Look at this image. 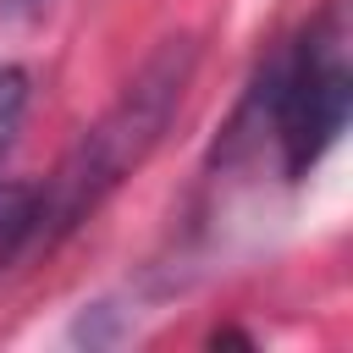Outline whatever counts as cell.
<instances>
[{
	"instance_id": "1",
	"label": "cell",
	"mask_w": 353,
	"mask_h": 353,
	"mask_svg": "<svg viewBox=\"0 0 353 353\" xmlns=\"http://www.w3.org/2000/svg\"><path fill=\"white\" fill-rule=\"evenodd\" d=\"M193 77V39H165L143 72L127 83V94L72 143V154L61 160V171L50 176V188H39V221H33V243H55L61 232H72L77 221H88L160 143V132L171 127L182 94Z\"/></svg>"
},
{
	"instance_id": "2",
	"label": "cell",
	"mask_w": 353,
	"mask_h": 353,
	"mask_svg": "<svg viewBox=\"0 0 353 353\" xmlns=\"http://www.w3.org/2000/svg\"><path fill=\"white\" fill-rule=\"evenodd\" d=\"M347 105H353V72L342 61V44L325 39L320 28L303 33L298 50L276 66V94H270L287 176H303L342 138Z\"/></svg>"
},
{
	"instance_id": "3",
	"label": "cell",
	"mask_w": 353,
	"mask_h": 353,
	"mask_svg": "<svg viewBox=\"0 0 353 353\" xmlns=\"http://www.w3.org/2000/svg\"><path fill=\"white\" fill-rule=\"evenodd\" d=\"M33 221H39V188L0 182V265H11L33 243Z\"/></svg>"
},
{
	"instance_id": "4",
	"label": "cell",
	"mask_w": 353,
	"mask_h": 353,
	"mask_svg": "<svg viewBox=\"0 0 353 353\" xmlns=\"http://www.w3.org/2000/svg\"><path fill=\"white\" fill-rule=\"evenodd\" d=\"M22 105H28V72H22V66H6V72H0V143L11 138Z\"/></svg>"
}]
</instances>
